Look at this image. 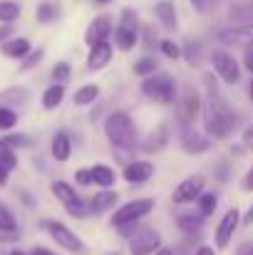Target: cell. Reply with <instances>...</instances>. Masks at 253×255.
Masks as SVG:
<instances>
[{
	"label": "cell",
	"mask_w": 253,
	"mask_h": 255,
	"mask_svg": "<svg viewBox=\"0 0 253 255\" xmlns=\"http://www.w3.org/2000/svg\"><path fill=\"white\" fill-rule=\"evenodd\" d=\"M204 114V127H206V134H211L214 139H226L234 129H236V112L231 109V104L219 97V94H211L209 102L204 104L201 109Z\"/></svg>",
	"instance_id": "1"
},
{
	"label": "cell",
	"mask_w": 253,
	"mask_h": 255,
	"mask_svg": "<svg viewBox=\"0 0 253 255\" xmlns=\"http://www.w3.org/2000/svg\"><path fill=\"white\" fill-rule=\"evenodd\" d=\"M104 134L114 146L129 149L134 146V139H137V124L127 112H112L104 119Z\"/></svg>",
	"instance_id": "2"
},
{
	"label": "cell",
	"mask_w": 253,
	"mask_h": 255,
	"mask_svg": "<svg viewBox=\"0 0 253 255\" xmlns=\"http://www.w3.org/2000/svg\"><path fill=\"white\" fill-rule=\"evenodd\" d=\"M142 92L147 99L157 102V104H171L176 99V82L174 77L167 72H159V75H149L144 82H142Z\"/></svg>",
	"instance_id": "3"
},
{
	"label": "cell",
	"mask_w": 253,
	"mask_h": 255,
	"mask_svg": "<svg viewBox=\"0 0 253 255\" xmlns=\"http://www.w3.org/2000/svg\"><path fill=\"white\" fill-rule=\"evenodd\" d=\"M42 226H45V231L50 233V238H52L60 248H65L67 253L87 255V246H84L82 241H80V238H77L65 223H60V221H45Z\"/></svg>",
	"instance_id": "4"
},
{
	"label": "cell",
	"mask_w": 253,
	"mask_h": 255,
	"mask_svg": "<svg viewBox=\"0 0 253 255\" xmlns=\"http://www.w3.org/2000/svg\"><path fill=\"white\" fill-rule=\"evenodd\" d=\"M137 30H139L137 12L124 10V12H122V17H119V25L114 27V42H117V47H119L122 52L134 50V45H137V40H139Z\"/></svg>",
	"instance_id": "5"
},
{
	"label": "cell",
	"mask_w": 253,
	"mask_h": 255,
	"mask_svg": "<svg viewBox=\"0 0 253 255\" xmlns=\"http://www.w3.org/2000/svg\"><path fill=\"white\" fill-rule=\"evenodd\" d=\"M152 211H154V198H134V201L124 203V206L114 213L112 223H114V226L137 223V221H142L144 216H149Z\"/></svg>",
	"instance_id": "6"
},
{
	"label": "cell",
	"mask_w": 253,
	"mask_h": 255,
	"mask_svg": "<svg viewBox=\"0 0 253 255\" xmlns=\"http://www.w3.org/2000/svg\"><path fill=\"white\" fill-rule=\"evenodd\" d=\"M211 65H214L216 75L221 77V82L236 85V82L241 80V67H239L236 57L229 55L226 50H214V52H211Z\"/></svg>",
	"instance_id": "7"
},
{
	"label": "cell",
	"mask_w": 253,
	"mask_h": 255,
	"mask_svg": "<svg viewBox=\"0 0 253 255\" xmlns=\"http://www.w3.org/2000/svg\"><path fill=\"white\" fill-rule=\"evenodd\" d=\"M52 193H55V198H60L62 201V206L67 208V213L70 216H75V218H84L89 211L84 208L82 198L75 193V188L70 186V183H65V181H55L52 183Z\"/></svg>",
	"instance_id": "8"
},
{
	"label": "cell",
	"mask_w": 253,
	"mask_h": 255,
	"mask_svg": "<svg viewBox=\"0 0 253 255\" xmlns=\"http://www.w3.org/2000/svg\"><path fill=\"white\" fill-rule=\"evenodd\" d=\"M204 183H206V178L201 176V173H194V176H189V178H184L176 188H174V203H194L201 193H204Z\"/></svg>",
	"instance_id": "9"
},
{
	"label": "cell",
	"mask_w": 253,
	"mask_h": 255,
	"mask_svg": "<svg viewBox=\"0 0 253 255\" xmlns=\"http://www.w3.org/2000/svg\"><path fill=\"white\" fill-rule=\"evenodd\" d=\"M162 248V236L154 228L139 231L134 238H129V253L132 255H154Z\"/></svg>",
	"instance_id": "10"
},
{
	"label": "cell",
	"mask_w": 253,
	"mask_h": 255,
	"mask_svg": "<svg viewBox=\"0 0 253 255\" xmlns=\"http://www.w3.org/2000/svg\"><path fill=\"white\" fill-rule=\"evenodd\" d=\"M239 223H241L239 208H229V211L224 213V218H221L219 228H216V248H219V251H224V248L231 243V238H234V233H236Z\"/></svg>",
	"instance_id": "11"
},
{
	"label": "cell",
	"mask_w": 253,
	"mask_h": 255,
	"mask_svg": "<svg viewBox=\"0 0 253 255\" xmlns=\"http://www.w3.org/2000/svg\"><path fill=\"white\" fill-rule=\"evenodd\" d=\"M211 146H214V139L211 136H206V134H201L196 129H184V134H181V149L186 154H191V156L206 154Z\"/></svg>",
	"instance_id": "12"
},
{
	"label": "cell",
	"mask_w": 253,
	"mask_h": 255,
	"mask_svg": "<svg viewBox=\"0 0 253 255\" xmlns=\"http://www.w3.org/2000/svg\"><path fill=\"white\" fill-rule=\"evenodd\" d=\"M109 35H112V17H109V15H99V17H94V20L89 22V27H87V32H84V42L92 47V45H97V42H104Z\"/></svg>",
	"instance_id": "13"
},
{
	"label": "cell",
	"mask_w": 253,
	"mask_h": 255,
	"mask_svg": "<svg viewBox=\"0 0 253 255\" xmlns=\"http://www.w3.org/2000/svg\"><path fill=\"white\" fill-rule=\"evenodd\" d=\"M112 55H114V50H112V45L104 40V42H97V45H92L89 47V55H87V67L89 70H102V67H107L109 62H112Z\"/></svg>",
	"instance_id": "14"
},
{
	"label": "cell",
	"mask_w": 253,
	"mask_h": 255,
	"mask_svg": "<svg viewBox=\"0 0 253 255\" xmlns=\"http://www.w3.org/2000/svg\"><path fill=\"white\" fill-rule=\"evenodd\" d=\"M124 181H129V183H144V181H149L152 176H154V164L152 161H134V164H129L127 169H124Z\"/></svg>",
	"instance_id": "15"
},
{
	"label": "cell",
	"mask_w": 253,
	"mask_h": 255,
	"mask_svg": "<svg viewBox=\"0 0 253 255\" xmlns=\"http://www.w3.org/2000/svg\"><path fill=\"white\" fill-rule=\"evenodd\" d=\"M221 40L226 45H253V25H241V27H234V30H224L221 32Z\"/></svg>",
	"instance_id": "16"
},
{
	"label": "cell",
	"mask_w": 253,
	"mask_h": 255,
	"mask_svg": "<svg viewBox=\"0 0 253 255\" xmlns=\"http://www.w3.org/2000/svg\"><path fill=\"white\" fill-rule=\"evenodd\" d=\"M2 55L5 57H12V60H25L30 55V42L25 37H12V40H5L2 42Z\"/></svg>",
	"instance_id": "17"
},
{
	"label": "cell",
	"mask_w": 253,
	"mask_h": 255,
	"mask_svg": "<svg viewBox=\"0 0 253 255\" xmlns=\"http://www.w3.org/2000/svg\"><path fill=\"white\" fill-rule=\"evenodd\" d=\"M117 198H119V193L117 191H109V188L94 193V198L89 203V213H104V211H109L117 203Z\"/></svg>",
	"instance_id": "18"
},
{
	"label": "cell",
	"mask_w": 253,
	"mask_h": 255,
	"mask_svg": "<svg viewBox=\"0 0 253 255\" xmlns=\"http://www.w3.org/2000/svg\"><path fill=\"white\" fill-rule=\"evenodd\" d=\"M157 17H159V22L167 30H176V25H179V20H176V5L171 0L157 2Z\"/></svg>",
	"instance_id": "19"
},
{
	"label": "cell",
	"mask_w": 253,
	"mask_h": 255,
	"mask_svg": "<svg viewBox=\"0 0 253 255\" xmlns=\"http://www.w3.org/2000/svg\"><path fill=\"white\" fill-rule=\"evenodd\" d=\"M70 154H72V141H70V136H67L65 131H57L55 139H52V156H55V161H67Z\"/></svg>",
	"instance_id": "20"
},
{
	"label": "cell",
	"mask_w": 253,
	"mask_h": 255,
	"mask_svg": "<svg viewBox=\"0 0 253 255\" xmlns=\"http://www.w3.org/2000/svg\"><path fill=\"white\" fill-rule=\"evenodd\" d=\"M89 171H92V183H94V186L109 188V186H114V181H117L114 169H109V166H104V164H97V166H92Z\"/></svg>",
	"instance_id": "21"
},
{
	"label": "cell",
	"mask_w": 253,
	"mask_h": 255,
	"mask_svg": "<svg viewBox=\"0 0 253 255\" xmlns=\"http://www.w3.org/2000/svg\"><path fill=\"white\" fill-rule=\"evenodd\" d=\"M201 99L194 94V92H186L184 94V102H181V114H184V119L186 122H194L199 114H201Z\"/></svg>",
	"instance_id": "22"
},
{
	"label": "cell",
	"mask_w": 253,
	"mask_h": 255,
	"mask_svg": "<svg viewBox=\"0 0 253 255\" xmlns=\"http://www.w3.org/2000/svg\"><path fill=\"white\" fill-rule=\"evenodd\" d=\"M62 99H65V87L52 85V87H47L45 94H42V107L45 109H57L62 104Z\"/></svg>",
	"instance_id": "23"
},
{
	"label": "cell",
	"mask_w": 253,
	"mask_h": 255,
	"mask_svg": "<svg viewBox=\"0 0 253 255\" xmlns=\"http://www.w3.org/2000/svg\"><path fill=\"white\" fill-rule=\"evenodd\" d=\"M176 226L184 231V233H196V231H201V226H204V216L201 213H184V216H179L176 218Z\"/></svg>",
	"instance_id": "24"
},
{
	"label": "cell",
	"mask_w": 253,
	"mask_h": 255,
	"mask_svg": "<svg viewBox=\"0 0 253 255\" xmlns=\"http://www.w3.org/2000/svg\"><path fill=\"white\" fill-rule=\"evenodd\" d=\"M99 97V87L97 85H84L75 92V104L77 107H87V104H94V99Z\"/></svg>",
	"instance_id": "25"
},
{
	"label": "cell",
	"mask_w": 253,
	"mask_h": 255,
	"mask_svg": "<svg viewBox=\"0 0 253 255\" xmlns=\"http://www.w3.org/2000/svg\"><path fill=\"white\" fill-rule=\"evenodd\" d=\"M20 17V5L12 0H0V22H15Z\"/></svg>",
	"instance_id": "26"
},
{
	"label": "cell",
	"mask_w": 253,
	"mask_h": 255,
	"mask_svg": "<svg viewBox=\"0 0 253 255\" xmlns=\"http://www.w3.org/2000/svg\"><path fill=\"white\" fill-rule=\"evenodd\" d=\"M164 144H167V124H162V127L157 129V136L152 134V136L144 141V151H159Z\"/></svg>",
	"instance_id": "27"
},
{
	"label": "cell",
	"mask_w": 253,
	"mask_h": 255,
	"mask_svg": "<svg viewBox=\"0 0 253 255\" xmlns=\"http://www.w3.org/2000/svg\"><path fill=\"white\" fill-rule=\"evenodd\" d=\"M199 213L206 218V216H211L214 211H216V206H219V198H216V193H201L199 198Z\"/></svg>",
	"instance_id": "28"
},
{
	"label": "cell",
	"mask_w": 253,
	"mask_h": 255,
	"mask_svg": "<svg viewBox=\"0 0 253 255\" xmlns=\"http://www.w3.org/2000/svg\"><path fill=\"white\" fill-rule=\"evenodd\" d=\"M57 17V5L55 2H40L37 5V22H52Z\"/></svg>",
	"instance_id": "29"
},
{
	"label": "cell",
	"mask_w": 253,
	"mask_h": 255,
	"mask_svg": "<svg viewBox=\"0 0 253 255\" xmlns=\"http://www.w3.org/2000/svg\"><path fill=\"white\" fill-rule=\"evenodd\" d=\"M0 231H7V233H15L17 231V223H15V216L0 203Z\"/></svg>",
	"instance_id": "30"
},
{
	"label": "cell",
	"mask_w": 253,
	"mask_h": 255,
	"mask_svg": "<svg viewBox=\"0 0 253 255\" xmlns=\"http://www.w3.org/2000/svg\"><path fill=\"white\" fill-rule=\"evenodd\" d=\"M17 124V114L7 107H0V131H7Z\"/></svg>",
	"instance_id": "31"
},
{
	"label": "cell",
	"mask_w": 253,
	"mask_h": 255,
	"mask_svg": "<svg viewBox=\"0 0 253 255\" xmlns=\"http://www.w3.org/2000/svg\"><path fill=\"white\" fill-rule=\"evenodd\" d=\"M0 166H5L7 171H12L17 166V156H15V151L10 146H2L0 149Z\"/></svg>",
	"instance_id": "32"
},
{
	"label": "cell",
	"mask_w": 253,
	"mask_h": 255,
	"mask_svg": "<svg viewBox=\"0 0 253 255\" xmlns=\"http://www.w3.org/2000/svg\"><path fill=\"white\" fill-rule=\"evenodd\" d=\"M154 70H157V62L152 57H142L134 65V75H154Z\"/></svg>",
	"instance_id": "33"
},
{
	"label": "cell",
	"mask_w": 253,
	"mask_h": 255,
	"mask_svg": "<svg viewBox=\"0 0 253 255\" xmlns=\"http://www.w3.org/2000/svg\"><path fill=\"white\" fill-rule=\"evenodd\" d=\"M159 47H162V52L167 55L169 60H179V57H181V47H179L176 42H171V40H162Z\"/></svg>",
	"instance_id": "34"
},
{
	"label": "cell",
	"mask_w": 253,
	"mask_h": 255,
	"mask_svg": "<svg viewBox=\"0 0 253 255\" xmlns=\"http://www.w3.org/2000/svg\"><path fill=\"white\" fill-rule=\"evenodd\" d=\"M70 72H72V70H70L67 62H57V65L52 67V77H55L57 82H65V80L70 77Z\"/></svg>",
	"instance_id": "35"
},
{
	"label": "cell",
	"mask_w": 253,
	"mask_h": 255,
	"mask_svg": "<svg viewBox=\"0 0 253 255\" xmlns=\"http://www.w3.org/2000/svg\"><path fill=\"white\" fill-rule=\"evenodd\" d=\"M40 60H42V50H35V52L30 50V55L22 60V70H30V67H35Z\"/></svg>",
	"instance_id": "36"
},
{
	"label": "cell",
	"mask_w": 253,
	"mask_h": 255,
	"mask_svg": "<svg viewBox=\"0 0 253 255\" xmlns=\"http://www.w3.org/2000/svg\"><path fill=\"white\" fill-rule=\"evenodd\" d=\"M75 181H77L80 186H92V171H89V169H77V173H75Z\"/></svg>",
	"instance_id": "37"
},
{
	"label": "cell",
	"mask_w": 253,
	"mask_h": 255,
	"mask_svg": "<svg viewBox=\"0 0 253 255\" xmlns=\"http://www.w3.org/2000/svg\"><path fill=\"white\" fill-rule=\"evenodd\" d=\"M244 67H246V70L253 75V45H249V47H246V55H244Z\"/></svg>",
	"instance_id": "38"
},
{
	"label": "cell",
	"mask_w": 253,
	"mask_h": 255,
	"mask_svg": "<svg viewBox=\"0 0 253 255\" xmlns=\"http://www.w3.org/2000/svg\"><path fill=\"white\" fill-rule=\"evenodd\" d=\"M241 186L246 188V191H253V166L249 169V173L244 176V181H241Z\"/></svg>",
	"instance_id": "39"
},
{
	"label": "cell",
	"mask_w": 253,
	"mask_h": 255,
	"mask_svg": "<svg viewBox=\"0 0 253 255\" xmlns=\"http://www.w3.org/2000/svg\"><path fill=\"white\" fill-rule=\"evenodd\" d=\"M7 35H12V27H10V22H2L0 25V42H5Z\"/></svg>",
	"instance_id": "40"
},
{
	"label": "cell",
	"mask_w": 253,
	"mask_h": 255,
	"mask_svg": "<svg viewBox=\"0 0 253 255\" xmlns=\"http://www.w3.org/2000/svg\"><path fill=\"white\" fill-rule=\"evenodd\" d=\"M244 144H246V146L253 151V124L246 129V131H244Z\"/></svg>",
	"instance_id": "41"
},
{
	"label": "cell",
	"mask_w": 253,
	"mask_h": 255,
	"mask_svg": "<svg viewBox=\"0 0 253 255\" xmlns=\"http://www.w3.org/2000/svg\"><path fill=\"white\" fill-rule=\"evenodd\" d=\"M17 238V233H7V231H0V243H5V241H15Z\"/></svg>",
	"instance_id": "42"
},
{
	"label": "cell",
	"mask_w": 253,
	"mask_h": 255,
	"mask_svg": "<svg viewBox=\"0 0 253 255\" xmlns=\"http://www.w3.org/2000/svg\"><path fill=\"white\" fill-rule=\"evenodd\" d=\"M30 255H55V253H52V251H47V248H32Z\"/></svg>",
	"instance_id": "43"
},
{
	"label": "cell",
	"mask_w": 253,
	"mask_h": 255,
	"mask_svg": "<svg viewBox=\"0 0 253 255\" xmlns=\"http://www.w3.org/2000/svg\"><path fill=\"white\" fill-rule=\"evenodd\" d=\"M196 255H216V253H214V248H209V246H201V248L196 251Z\"/></svg>",
	"instance_id": "44"
},
{
	"label": "cell",
	"mask_w": 253,
	"mask_h": 255,
	"mask_svg": "<svg viewBox=\"0 0 253 255\" xmlns=\"http://www.w3.org/2000/svg\"><path fill=\"white\" fill-rule=\"evenodd\" d=\"M239 255H253V243H246V246L239 251Z\"/></svg>",
	"instance_id": "45"
},
{
	"label": "cell",
	"mask_w": 253,
	"mask_h": 255,
	"mask_svg": "<svg viewBox=\"0 0 253 255\" xmlns=\"http://www.w3.org/2000/svg\"><path fill=\"white\" fill-rule=\"evenodd\" d=\"M7 173H10V171L5 169V166H0V186H2V183L7 181Z\"/></svg>",
	"instance_id": "46"
},
{
	"label": "cell",
	"mask_w": 253,
	"mask_h": 255,
	"mask_svg": "<svg viewBox=\"0 0 253 255\" xmlns=\"http://www.w3.org/2000/svg\"><path fill=\"white\" fill-rule=\"evenodd\" d=\"M191 5H194L196 10H204V5H206V0H191Z\"/></svg>",
	"instance_id": "47"
},
{
	"label": "cell",
	"mask_w": 253,
	"mask_h": 255,
	"mask_svg": "<svg viewBox=\"0 0 253 255\" xmlns=\"http://www.w3.org/2000/svg\"><path fill=\"white\" fill-rule=\"evenodd\" d=\"M244 223H253V206L249 208V213L244 216Z\"/></svg>",
	"instance_id": "48"
},
{
	"label": "cell",
	"mask_w": 253,
	"mask_h": 255,
	"mask_svg": "<svg viewBox=\"0 0 253 255\" xmlns=\"http://www.w3.org/2000/svg\"><path fill=\"white\" fill-rule=\"evenodd\" d=\"M154 255H174V251H171V248H159Z\"/></svg>",
	"instance_id": "49"
},
{
	"label": "cell",
	"mask_w": 253,
	"mask_h": 255,
	"mask_svg": "<svg viewBox=\"0 0 253 255\" xmlns=\"http://www.w3.org/2000/svg\"><path fill=\"white\" fill-rule=\"evenodd\" d=\"M97 5H107V2H112V0H94Z\"/></svg>",
	"instance_id": "50"
},
{
	"label": "cell",
	"mask_w": 253,
	"mask_h": 255,
	"mask_svg": "<svg viewBox=\"0 0 253 255\" xmlns=\"http://www.w3.org/2000/svg\"><path fill=\"white\" fill-rule=\"evenodd\" d=\"M10 255H27V253H22V251H12Z\"/></svg>",
	"instance_id": "51"
},
{
	"label": "cell",
	"mask_w": 253,
	"mask_h": 255,
	"mask_svg": "<svg viewBox=\"0 0 253 255\" xmlns=\"http://www.w3.org/2000/svg\"><path fill=\"white\" fill-rule=\"evenodd\" d=\"M2 146H7V144H5V139H0V149H2Z\"/></svg>",
	"instance_id": "52"
},
{
	"label": "cell",
	"mask_w": 253,
	"mask_h": 255,
	"mask_svg": "<svg viewBox=\"0 0 253 255\" xmlns=\"http://www.w3.org/2000/svg\"><path fill=\"white\" fill-rule=\"evenodd\" d=\"M251 102H253V82H251Z\"/></svg>",
	"instance_id": "53"
},
{
	"label": "cell",
	"mask_w": 253,
	"mask_h": 255,
	"mask_svg": "<svg viewBox=\"0 0 253 255\" xmlns=\"http://www.w3.org/2000/svg\"><path fill=\"white\" fill-rule=\"evenodd\" d=\"M112 255H117V253H112Z\"/></svg>",
	"instance_id": "54"
}]
</instances>
